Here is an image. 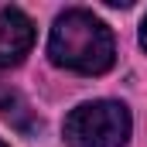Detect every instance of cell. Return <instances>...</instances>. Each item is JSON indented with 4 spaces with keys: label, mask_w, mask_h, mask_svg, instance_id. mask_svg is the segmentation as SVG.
<instances>
[{
    "label": "cell",
    "mask_w": 147,
    "mask_h": 147,
    "mask_svg": "<svg viewBox=\"0 0 147 147\" xmlns=\"http://www.w3.org/2000/svg\"><path fill=\"white\" fill-rule=\"evenodd\" d=\"M48 58L58 69L79 75H103L116 62V41L92 10L69 7L55 17V28L48 34Z\"/></svg>",
    "instance_id": "6da1fadb"
},
{
    "label": "cell",
    "mask_w": 147,
    "mask_h": 147,
    "mask_svg": "<svg viewBox=\"0 0 147 147\" xmlns=\"http://www.w3.org/2000/svg\"><path fill=\"white\" fill-rule=\"evenodd\" d=\"M134 130L130 110L116 99H92L65 116V144L69 147H127Z\"/></svg>",
    "instance_id": "7a4b0ae2"
},
{
    "label": "cell",
    "mask_w": 147,
    "mask_h": 147,
    "mask_svg": "<svg viewBox=\"0 0 147 147\" xmlns=\"http://www.w3.org/2000/svg\"><path fill=\"white\" fill-rule=\"evenodd\" d=\"M34 45V24L24 10L3 7L0 10V69H14Z\"/></svg>",
    "instance_id": "3957f363"
},
{
    "label": "cell",
    "mask_w": 147,
    "mask_h": 147,
    "mask_svg": "<svg viewBox=\"0 0 147 147\" xmlns=\"http://www.w3.org/2000/svg\"><path fill=\"white\" fill-rule=\"evenodd\" d=\"M140 45L147 48V17H144V24H140Z\"/></svg>",
    "instance_id": "277c9868"
},
{
    "label": "cell",
    "mask_w": 147,
    "mask_h": 147,
    "mask_svg": "<svg viewBox=\"0 0 147 147\" xmlns=\"http://www.w3.org/2000/svg\"><path fill=\"white\" fill-rule=\"evenodd\" d=\"M0 147H7V144H3V140H0Z\"/></svg>",
    "instance_id": "5b68a950"
}]
</instances>
